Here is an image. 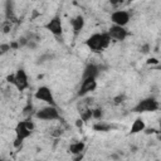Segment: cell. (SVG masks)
<instances>
[{
    "instance_id": "2",
    "label": "cell",
    "mask_w": 161,
    "mask_h": 161,
    "mask_svg": "<svg viewBox=\"0 0 161 161\" xmlns=\"http://www.w3.org/2000/svg\"><path fill=\"white\" fill-rule=\"evenodd\" d=\"M160 107L158 101L155 97H146L141 101H138V103L132 108V112L136 113H146V112H156Z\"/></svg>"
},
{
    "instance_id": "25",
    "label": "cell",
    "mask_w": 161,
    "mask_h": 161,
    "mask_svg": "<svg viewBox=\"0 0 161 161\" xmlns=\"http://www.w3.org/2000/svg\"><path fill=\"white\" fill-rule=\"evenodd\" d=\"M123 1H125V0H108V3H109L112 6H118V5H121Z\"/></svg>"
},
{
    "instance_id": "12",
    "label": "cell",
    "mask_w": 161,
    "mask_h": 161,
    "mask_svg": "<svg viewBox=\"0 0 161 161\" xmlns=\"http://www.w3.org/2000/svg\"><path fill=\"white\" fill-rule=\"evenodd\" d=\"M98 74H99V67L96 65V64H93V63H89L83 69L82 79H86V78H97Z\"/></svg>"
},
{
    "instance_id": "29",
    "label": "cell",
    "mask_w": 161,
    "mask_h": 161,
    "mask_svg": "<svg viewBox=\"0 0 161 161\" xmlns=\"http://www.w3.org/2000/svg\"><path fill=\"white\" fill-rule=\"evenodd\" d=\"M82 125H83V121H82L80 118H78V119H77V126H78V127H82Z\"/></svg>"
},
{
    "instance_id": "5",
    "label": "cell",
    "mask_w": 161,
    "mask_h": 161,
    "mask_svg": "<svg viewBox=\"0 0 161 161\" xmlns=\"http://www.w3.org/2000/svg\"><path fill=\"white\" fill-rule=\"evenodd\" d=\"M34 97L38 99V101H43L48 104H52V106H55V99H54V96H53V92L50 91L49 87L47 86H40L35 93H34Z\"/></svg>"
},
{
    "instance_id": "13",
    "label": "cell",
    "mask_w": 161,
    "mask_h": 161,
    "mask_svg": "<svg viewBox=\"0 0 161 161\" xmlns=\"http://www.w3.org/2000/svg\"><path fill=\"white\" fill-rule=\"evenodd\" d=\"M5 18L10 21H14L15 19V6L13 0H5Z\"/></svg>"
},
{
    "instance_id": "3",
    "label": "cell",
    "mask_w": 161,
    "mask_h": 161,
    "mask_svg": "<svg viewBox=\"0 0 161 161\" xmlns=\"http://www.w3.org/2000/svg\"><path fill=\"white\" fill-rule=\"evenodd\" d=\"M34 116H35V118L42 119V121H54V119L60 118L58 108L55 106H52V104H48V106L40 108L39 111L35 112Z\"/></svg>"
},
{
    "instance_id": "24",
    "label": "cell",
    "mask_w": 161,
    "mask_h": 161,
    "mask_svg": "<svg viewBox=\"0 0 161 161\" xmlns=\"http://www.w3.org/2000/svg\"><path fill=\"white\" fill-rule=\"evenodd\" d=\"M140 52L143 53V54L148 53V52H150V45H148V44H143V45L140 48Z\"/></svg>"
},
{
    "instance_id": "20",
    "label": "cell",
    "mask_w": 161,
    "mask_h": 161,
    "mask_svg": "<svg viewBox=\"0 0 161 161\" xmlns=\"http://www.w3.org/2000/svg\"><path fill=\"white\" fill-rule=\"evenodd\" d=\"M10 49H11V48H10V44H6V43L0 44V55L6 54V53H8Z\"/></svg>"
},
{
    "instance_id": "18",
    "label": "cell",
    "mask_w": 161,
    "mask_h": 161,
    "mask_svg": "<svg viewBox=\"0 0 161 161\" xmlns=\"http://www.w3.org/2000/svg\"><path fill=\"white\" fill-rule=\"evenodd\" d=\"M102 116H103V111H102V108H94V109H92V117H93V118H96V119H101Z\"/></svg>"
},
{
    "instance_id": "7",
    "label": "cell",
    "mask_w": 161,
    "mask_h": 161,
    "mask_svg": "<svg viewBox=\"0 0 161 161\" xmlns=\"http://www.w3.org/2000/svg\"><path fill=\"white\" fill-rule=\"evenodd\" d=\"M131 19V15L128 11L126 10H116L111 14V21L114 25H119V26H126L128 24Z\"/></svg>"
},
{
    "instance_id": "17",
    "label": "cell",
    "mask_w": 161,
    "mask_h": 161,
    "mask_svg": "<svg viewBox=\"0 0 161 161\" xmlns=\"http://www.w3.org/2000/svg\"><path fill=\"white\" fill-rule=\"evenodd\" d=\"M79 113H80V119H82L83 122H87L88 119L92 118V109L88 108V107H86L84 109H80Z\"/></svg>"
},
{
    "instance_id": "1",
    "label": "cell",
    "mask_w": 161,
    "mask_h": 161,
    "mask_svg": "<svg viewBox=\"0 0 161 161\" xmlns=\"http://www.w3.org/2000/svg\"><path fill=\"white\" fill-rule=\"evenodd\" d=\"M111 43V36L108 35V33H94L91 36L87 38L86 40V45L89 48V50L94 52V53H101L102 50H104Z\"/></svg>"
},
{
    "instance_id": "21",
    "label": "cell",
    "mask_w": 161,
    "mask_h": 161,
    "mask_svg": "<svg viewBox=\"0 0 161 161\" xmlns=\"http://www.w3.org/2000/svg\"><path fill=\"white\" fill-rule=\"evenodd\" d=\"M16 43H18L19 48H24V47H26V43H28V38H26L25 35H23V36H20V38L16 40Z\"/></svg>"
},
{
    "instance_id": "4",
    "label": "cell",
    "mask_w": 161,
    "mask_h": 161,
    "mask_svg": "<svg viewBox=\"0 0 161 161\" xmlns=\"http://www.w3.org/2000/svg\"><path fill=\"white\" fill-rule=\"evenodd\" d=\"M34 122L31 119H25V121H20L16 126H15V136L18 140L24 141L25 138H28L31 132L34 131Z\"/></svg>"
},
{
    "instance_id": "28",
    "label": "cell",
    "mask_w": 161,
    "mask_h": 161,
    "mask_svg": "<svg viewBox=\"0 0 161 161\" xmlns=\"http://www.w3.org/2000/svg\"><path fill=\"white\" fill-rule=\"evenodd\" d=\"M147 63H148V64H157V63H158V60H157L156 58H151V59H148V60H147Z\"/></svg>"
},
{
    "instance_id": "16",
    "label": "cell",
    "mask_w": 161,
    "mask_h": 161,
    "mask_svg": "<svg viewBox=\"0 0 161 161\" xmlns=\"http://www.w3.org/2000/svg\"><path fill=\"white\" fill-rule=\"evenodd\" d=\"M93 128L96 130V131H101V132H106V131H109L111 128H112V125H109V123H106V122H97L94 126H93Z\"/></svg>"
},
{
    "instance_id": "10",
    "label": "cell",
    "mask_w": 161,
    "mask_h": 161,
    "mask_svg": "<svg viewBox=\"0 0 161 161\" xmlns=\"http://www.w3.org/2000/svg\"><path fill=\"white\" fill-rule=\"evenodd\" d=\"M96 88H97V80H96V78H86V79H82V84H80V88L78 91V96L79 97H84L86 94L93 92Z\"/></svg>"
},
{
    "instance_id": "27",
    "label": "cell",
    "mask_w": 161,
    "mask_h": 161,
    "mask_svg": "<svg viewBox=\"0 0 161 161\" xmlns=\"http://www.w3.org/2000/svg\"><path fill=\"white\" fill-rule=\"evenodd\" d=\"M6 80L13 84V83H14V74H9V75L6 77Z\"/></svg>"
},
{
    "instance_id": "19",
    "label": "cell",
    "mask_w": 161,
    "mask_h": 161,
    "mask_svg": "<svg viewBox=\"0 0 161 161\" xmlns=\"http://www.w3.org/2000/svg\"><path fill=\"white\" fill-rule=\"evenodd\" d=\"M10 29H11V21L10 20H5L4 23H3V25H1V30H3V33H9L10 31Z\"/></svg>"
},
{
    "instance_id": "11",
    "label": "cell",
    "mask_w": 161,
    "mask_h": 161,
    "mask_svg": "<svg viewBox=\"0 0 161 161\" xmlns=\"http://www.w3.org/2000/svg\"><path fill=\"white\" fill-rule=\"evenodd\" d=\"M84 24H86V20H84V16L83 15H77V16H74V18L70 19V25H72L74 36H77V35L80 34V31L84 28Z\"/></svg>"
},
{
    "instance_id": "26",
    "label": "cell",
    "mask_w": 161,
    "mask_h": 161,
    "mask_svg": "<svg viewBox=\"0 0 161 161\" xmlns=\"http://www.w3.org/2000/svg\"><path fill=\"white\" fill-rule=\"evenodd\" d=\"M54 131H55V132H52V136H57V137H58V136H60V135L63 133V131L59 130V128H57V130H54Z\"/></svg>"
},
{
    "instance_id": "6",
    "label": "cell",
    "mask_w": 161,
    "mask_h": 161,
    "mask_svg": "<svg viewBox=\"0 0 161 161\" xmlns=\"http://www.w3.org/2000/svg\"><path fill=\"white\" fill-rule=\"evenodd\" d=\"M16 89H19L20 92L21 91H25L28 87H29V79H28V74L23 69V68H19L15 73H14V83H13Z\"/></svg>"
},
{
    "instance_id": "23",
    "label": "cell",
    "mask_w": 161,
    "mask_h": 161,
    "mask_svg": "<svg viewBox=\"0 0 161 161\" xmlns=\"http://www.w3.org/2000/svg\"><path fill=\"white\" fill-rule=\"evenodd\" d=\"M31 109H33V106H31L30 103H28L26 107H24V112H23V113H24V114H31V112H33Z\"/></svg>"
},
{
    "instance_id": "9",
    "label": "cell",
    "mask_w": 161,
    "mask_h": 161,
    "mask_svg": "<svg viewBox=\"0 0 161 161\" xmlns=\"http://www.w3.org/2000/svg\"><path fill=\"white\" fill-rule=\"evenodd\" d=\"M107 33L111 36V39H114L118 42H122L128 36V31L126 30L125 26H119V25H114V24L112 26H109Z\"/></svg>"
},
{
    "instance_id": "8",
    "label": "cell",
    "mask_w": 161,
    "mask_h": 161,
    "mask_svg": "<svg viewBox=\"0 0 161 161\" xmlns=\"http://www.w3.org/2000/svg\"><path fill=\"white\" fill-rule=\"evenodd\" d=\"M45 29H47L48 31H50L53 35H55V36L62 35V34H63V24H62L60 16H58V15L53 16V18L45 24Z\"/></svg>"
},
{
    "instance_id": "22",
    "label": "cell",
    "mask_w": 161,
    "mask_h": 161,
    "mask_svg": "<svg viewBox=\"0 0 161 161\" xmlns=\"http://www.w3.org/2000/svg\"><path fill=\"white\" fill-rule=\"evenodd\" d=\"M125 99H126L125 94H118L117 97H114V98H113V101H114V104H121V103H122Z\"/></svg>"
},
{
    "instance_id": "14",
    "label": "cell",
    "mask_w": 161,
    "mask_h": 161,
    "mask_svg": "<svg viewBox=\"0 0 161 161\" xmlns=\"http://www.w3.org/2000/svg\"><path fill=\"white\" fill-rule=\"evenodd\" d=\"M145 128H146L145 121H143L141 117H137V118L133 121V123H132V126H131L130 132H131V133H138V132L145 131Z\"/></svg>"
},
{
    "instance_id": "15",
    "label": "cell",
    "mask_w": 161,
    "mask_h": 161,
    "mask_svg": "<svg viewBox=\"0 0 161 161\" xmlns=\"http://www.w3.org/2000/svg\"><path fill=\"white\" fill-rule=\"evenodd\" d=\"M84 147H86L84 142H82V141H77V142L70 143L68 151H69L70 153H73V155H79V153H82V152L84 151Z\"/></svg>"
}]
</instances>
